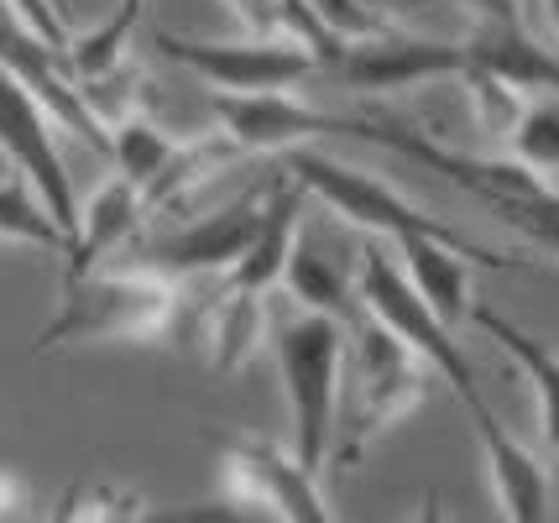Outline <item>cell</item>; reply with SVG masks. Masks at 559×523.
Instances as JSON below:
<instances>
[{"mask_svg":"<svg viewBox=\"0 0 559 523\" xmlns=\"http://www.w3.org/2000/svg\"><path fill=\"white\" fill-rule=\"evenodd\" d=\"M183 320L178 277L146 262L131 268H90L63 277V294L37 350L52 346H105V341H168Z\"/></svg>","mask_w":559,"mask_h":523,"instance_id":"obj_1","label":"cell"},{"mask_svg":"<svg viewBox=\"0 0 559 523\" xmlns=\"http://www.w3.org/2000/svg\"><path fill=\"white\" fill-rule=\"evenodd\" d=\"M283 174H293L304 194H314L319 204H330V210H335L345 225H356V230L388 236V241H408V236H418V241H444V247L465 251L476 268H491V273L534 268V262H523V257H512V251H491V247H481V241H471V236H461L450 221L418 210L403 189L382 183L377 174L345 168V163H335V157H324V152H314V147L283 152Z\"/></svg>","mask_w":559,"mask_h":523,"instance_id":"obj_2","label":"cell"},{"mask_svg":"<svg viewBox=\"0 0 559 523\" xmlns=\"http://www.w3.org/2000/svg\"><path fill=\"white\" fill-rule=\"evenodd\" d=\"M392 152L424 163L429 174L461 183L471 200L491 210L497 225H508L512 236H523L528 247L559 257V189L549 183V174L528 168L523 157H487V152H450L418 136L414 126H397Z\"/></svg>","mask_w":559,"mask_h":523,"instance_id":"obj_3","label":"cell"},{"mask_svg":"<svg viewBox=\"0 0 559 523\" xmlns=\"http://www.w3.org/2000/svg\"><path fill=\"white\" fill-rule=\"evenodd\" d=\"M272 356H277V377L293 408V455L319 472L335 445V424H341V356H345V330L330 314H288L267 330Z\"/></svg>","mask_w":559,"mask_h":523,"instance_id":"obj_4","label":"cell"},{"mask_svg":"<svg viewBox=\"0 0 559 523\" xmlns=\"http://www.w3.org/2000/svg\"><path fill=\"white\" fill-rule=\"evenodd\" d=\"M356 299H361V309L377 324H388L392 335L414 350L424 367H435V372L450 382V393L465 403V414H481V408H487L481 382H476V372H471V356H465L461 341H455V324H444L435 309H429V299L408 283V273H403L397 262H388V251H382L377 236H366L361 241Z\"/></svg>","mask_w":559,"mask_h":523,"instance_id":"obj_5","label":"cell"},{"mask_svg":"<svg viewBox=\"0 0 559 523\" xmlns=\"http://www.w3.org/2000/svg\"><path fill=\"white\" fill-rule=\"evenodd\" d=\"M356 356H361V399L350 408L341 450H330L335 466H361L366 450L377 445L392 424L408 419L429 393V367L371 314L356 320Z\"/></svg>","mask_w":559,"mask_h":523,"instance_id":"obj_6","label":"cell"},{"mask_svg":"<svg viewBox=\"0 0 559 523\" xmlns=\"http://www.w3.org/2000/svg\"><path fill=\"white\" fill-rule=\"evenodd\" d=\"M215 121L241 152H288L309 147L319 136H350V142L392 147V136H397V121L345 116V110L330 116L309 100H293V90H251V95L215 90Z\"/></svg>","mask_w":559,"mask_h":523,"instance_id":"obj_7","label":"cell"},{"mask_svg":"<svg viewBox=\"0 0 559 523\" xmlns=\"http://www.w3.org/2000/svg\"><path fill=\"white\" fill-rule=\"evenodd\" d=\"M219 482L230 498L251 502L262 513L298 523H324L330 502L319 498L314 472L293 455V445H277L267 435H230L219 440Z\"/></svg>","mask_w":559,"mask_h":523,"instance_id":"obj_8","label":"cell"},{"mask_svg":"<svg viewBox=\"0 0 559 523\" xmlns=\"http://www.w3.org/2000/svg\"><path fill=\"white\" fill-rule=\"evenodd\" d=\"M152 43H157V52L168 63L199 74L204 84H215V90H230V95L293 90V84L314 79V69H319L309 52L288 48V43H262V37H251V43H210V37H183V32L157 26Z\"/></svg>","mask_w":559,"mask_h":523,"instance_id":"obj_9","label":"cell"},{"mask_svg":"<svg viewBox=\"0 0 559 523\" xmlns=\"http://www.w3.org/2000/svg\"><path fill=\"white\" fill-rule=\"evenodd\" d=\"M0 152L16 163V174L37 189V200L48 204V215L58 221L63 241L73 236L79 225V194H73V178L69 163L52 142V121H48V105L37 100L26 84L0 69Z\"/></svg>","mask_w":559,"mask_h":523,"instance_id":"obj_10","label":"cell"},{"mask_svg":"<svg viewBox=\"0 0 559 523\" xmlns=\"http://www.w3.org/2000/svg\"><path fill=\"white\" fill-rule=\"evenodd\" d=\"M341 84L356 95H397L414 90L424 79H455L465 69L461 43H429V37H408V32H371L361 43L341 52Z\"/></svg>","mask_w":559,"mask_h":523,"instance_id":"obj_11","label":"cell"},{"mask_svg":"<svg viewBox=\"0 0 559 523\" xmlns=\"http://www.w3.org/2000/svg\"><path fill=\"white\" fill-rule=\"evenodd\" d=\"M262 194L267 189H246L241 200H230L215 215L178 225L173 236L152 241V247H136V262H146V268H157V273H168V277L230 273L236 257L251 247L257 225H262Z\"/></svg>","mask_w":559,"mask_h":523,"instance_id":"obj_12","label":"cell"},{"mask_svg":"<svg viewBox=\"0 0 559 523\" xmlns=\"http://www.w3.org/2000/svg\"><path fill=\"white\" fill-rule=\"evenodd\" d=\"M471 424H476V440L487 450V472H491V487H497V513L512 523L549 519V476L538 466V455H528V450L518 445V435L497 419L491 403L481 414H471Z\"/></svg>","mask_w":559,"mask_h":523,"instance_id":"obj_13","label":"cell"},{"mask_svg":"<svg viewBox=\"0 0 559 523\" xmlns=\"http://www.w3.org/2000/svg\"><path fill=\"white\" fill-rule=\"evenodd\" d=\"M142 189L131 183V178H105L90 200L79 204V225H73L69 247H63V277L73 273H90L99 268L105 257L126 241H136V230H142Z\"/></svg>","mask_w":559,"mask_h":523,"instance_id":"obj_14","label":"cell"},{"mask_svg":"<svg viewBox=\"0 0 559 523\" xmlns=\"http://www.w3.org/2000/svg\"><path fill=\"white\" fill-rule=\"evenodd\" d=\"M461 52L471 69L508 79L523 95L528 90H555L559 95V58L549 48H538L523 22H476L471 37L461 43Z\"/></svg>","mask_w":559,"mask_h":523,"instance_id":"obj_15","label":"cell"},{"mask_svg":"<svg viewBox=\"0 0 559 523\" xmlns=\"http://www.w3.org/2000/svg\"><path fill=\"white\" fill-rule=\"evenodd\" d=\"M465 320L481 324L491 341H497V346L523 367V377L534 382V399H538V429H544V445L559 450V350H549L534 330L512 324L508 314H502V309H491V304H471V314H465Z\"/></svg>","mask_w":559,"mask_h":523,"instance_id":"obj_16","label":"cell"},{"mask_svg":"<svg viewBox=\"0 0 559 523\" xmlns=\"http://www.w3.org/2000/svg\"><path fill=\"white\" fill-rule=\"evenodd\" d=\"M392 247L403 251V273H408V283H414L418 294L429 299V309H435L444 324H461L465 314H471V277H476V262L465 257V251L444 247V241H418V236H408V241H392Z\"/></svg>","mask_w":559,"mask_h":523,"instance_id":"obj_17","label":"cell"},{"mask_svg":"<svg viewBox=\"0 0 559 523\" xmlns=\"http://www.w3.org/2000/svg\"><path fill=\"white\" fill-rule=\"evenodd\" d=\"M277 283H288V294L304 309H314V314H330V320H361L366 309L356 299V283H345V268L341 262H330L319 247L309 241H293L288 262H283V277Z\"/></svg>","mask_w":559,"mask_h":523,"instance_id":"obj_18","label":"cell"},{"mask_svg":"<svg viewBox=\"0 0 559 523\" xmlns=\"http://www.w3.org/2000/svg\"><path fill=\"white\" fill-rule=\"evenodd\" d=\"M105 152L116 157V174L131 178V183L146 194V189L163 178V168L173 163L178 142H173V136L152 121V116H142V110H126V116H110V121H105Z\"/></svg>","mask_w":559,"mask_h":523,"instance_id":"obj_19","label":"cell"},{"mask_svg":"<svg viewBox=\"0 0 559 523\" xmlns=\"http://www.w3.org/2000/svg\"><path fill=\"white\" fill-rule=\"evenodd\" d=\"M262 341H267V299L225 288V299L210 309V356H215V367L219 372H241L262 350Z\"/></svg>","mask_w":559,"mask_h":523,"instance_id":"obj_20","label":"cell"},{"mask_svg":"<svg viewBox=\"0 0 559 523\" xmlns=\"http://www.w3.org/2000/svg\"><path fill=\"white\" fill-rule=\"evenodd\" d=\"M146 16V0H116V11L95 26V32H84V37H73L69 43V69L73 79H110L116 69H126V48H131V32L136 22Z\"/></svg>","mask_w":559,"mask_h":523,"instance_id":"obj_21","label":"cell"},{"mask_svg":"<svg viewBox=\"0 0 559 523\" xmlns=\"http://www.w3.org/2000/svg\"><path fill=\"white\" fill-rule=\"evenodd\" d=\"M455 79H461V90H465V100H471V116H476V126H481V136L497 142V147H508L518 121H523V110H528L523 90L508 84V79L487 74V69H471V63H465Z\"/></svg>","mask_w":559,"mask_h":523,"instance_id":"obj_22","label":"cell"},{"mask_svg":"<svg viewBox=\"0 0 559 523\" xmlns=\"http://www.w3.org/2000/svg\"><path fill=\"white\" fill-rule=\"evenodd\" d=\"M508 147H512V157H523L538 174H559V110L555 105H528Z\"/></svg>","mask_w":559,"mask_h":523,"instance_id":"obj_23","label":"cell"},{"mask_svg":"<svg viewBox=\"0 0 559 523\" xmlns=\"http://www.w3.org/2000/svg\"><path fill=\"white\" fill-rule=\"evenodd\" d=\"M63 513H79V519H131V513H142V498L131 487H90V498L69 502Z\"/></svg>","mask_w":559,"mask_h":523,"instance_id":"obj_24","label":"cell"},{"mask_svg":"<svg viewBox=\"0 0 559 523\" xmlns=\"http://www.w3.org/2000/svg\"><path fill=\"white\" fill-rule=\"evenodd\" d=\"M257 37H283V0H225Z\"/></svg>","mask_w":559,"mask_h":523,"instance_id":"obj_25","label":"cell"},{"mask_svg":"<svg viewBox=\"0 0 559 523\" xmlns=\"http://www.w3.org/2000/svg\"><path fill=\"white\" fill-rule=\"evenodd\" d=\"M403 5H461L476 22H523V0H403Z\"/></svg>","mask_w":559,"mask_h":523,"instance_id":"obj_26","label":"cell"},{"mask_svg":"<svg viewBox=\"0 0 559 523\" xmlns=\"http://www.w3.org/2000/svg\"><path fill=\"white\" fill-rule=\"evenodd\" d=\"M22 482H16V476L11 472H0V519H5V513H22Z\"/></svg>","mask_w":559,"mask_h":523,"instance_id":"obj_27","label":"cell"},{"mask_svg":"<svg viewBox=\"0 0 559 523\" xmlns=\"http://www.w3.org/2000/svg\"><path fill=\"white\" fill-rule=\"evenodd\" d=\"M544 11H549V22L559 26V0H544Z\"/></svg>","mask_w":559,"mask_h":523,"instance_id":"obj_28","label":"cell"},{"mask_svg":"<svg viewBox=\"0 0 559 523\" xmlns=\"http://www.w3.org/2000/svg\"><path fill=\"white\" fill-rule=\"evenodd\" d=\"M528 11H544V0H523V16H528Z\"/></svg>","mask_w":559,"mask_h":523,"instance_id":"obj_29","label":"cell"}]
</instances>
